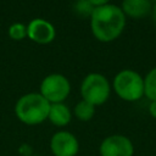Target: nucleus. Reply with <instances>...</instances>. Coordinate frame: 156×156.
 <instances>
[{
  "mask_svg": "<svg viewBox=\"0 0 156 156\" xmlns=\"http://www.w3.org/2000/svg\"><path fill=\"white\" fill-rule=\"evenodd\" d=\"M94 7H98V6H102V5H106L108 4L110 0H88Z\"/></svg>",
  "mask_w": 156,
  "mask_h": 156,
  "instance_id": "obj_16",
  "label": "nucleus"
},
{
  "mask_svg": "<svg viewBox=\"0 0 156 156\" xmlns=\"http://www.w3.org/2000/svg\"><path fill=\"white\" fill-rule=\"evenodd\" d=\"M144 95L150 101L156 100V67L150 69L144 78Z\"/></svg>",
  "mask_w": 156,
  "mask_h": 156,
  "instance_id": "obj_12",
  "label": "nucleus"
},
{
  "mask_svg": "<svg viewBox=\"0 0 156 156\" xmlns=\"http://www.w3.org/2000/svg\"><path fill=\"white\" fill-rule=\"evenodd\" d=\"M94 6L88 1V0H77L73 5V10L82 17H87V16H91L93 11H94Z\"/></svg>",
  "mask_w": 156,
  "mask_h": 156,
  "instance_id": "obj_13",
  "label": "nucleus"
},
{
  "mask_svg": "<svg viewBox=\"0 0 156 156\" xmlns=\"http://www.w3.org/2000/svg\"><path fill=\"white\" fill-rule=\"evenodd\" d=\"M121 9L126 16L132 18H143L151 12L152 5L151 0H123Z\"/></svg>",
  "mask_w": 156,
  "mask_h": 156,
  "instance_id": "obj_9",
  "label": "nucleus"
},
{
  "mask_svg": "<svg viewBox=\"0 0 156 156\" xmlns=\"http://www.w3.org/2000/svg\"><path fill=\"white\" fill-rule=\"evenodd\" d=\"M126 26V15L122 9L106 4L94 9L90 16V27L94 37L104 43L117 39Z\"/></svg>",
  "mask_w": 156,
  "mask_h": 156,
  "instance_id": "obj_1",
  "label": "nucleus"
},
{
  "mask_svg": "<svg viewBox=\"0 0 156 156\" xmlns=\"http://www.w3.org/2000/svg\"><path fill=\"white\" fill-rule=\"evenodd\" d=\"M72 113L63 102H57V104H51L50 110H49V116L48 119L56 127H65L71 122Z\"/></svg>",
  "mask_w": 156,
  "mask_h": 156,
  "instance_id": "obj_10",
  "label": "nucleus"
},
{
  "mask_svg": "<svg viewBox=\"0 0 156 156\" xmlns=\"http://www.w3.org/2000/svg\"><path fill=\"white\" fill-rule=\"evenodd\" d=\"M27 37L34 43L49 44L55 38V28L43 18H34L27 26Z\"/></svg>",
  "mask_w": 156,
  "mask_h": 156,
  "instance_id": "obj_8",
  "label": "nucleus"
},
{
  "mask_svg": "<svg viewBox=\"0 0 156 156\" xmlns=\"http://www.w3.org/2000/svg\"><path fill=\"white\" fill-rule=\"evenodd\" d=\"M110 83L107 78L100 73L88 74L80 85V93L83 100L90 102L94 106L102 105L110 96Z\"/></svg>",
  "mask_w": 156,
  "mask_h": 156,
  "instance_id": "obj_4",
  "label": "nucleus"
},
{
  "mask_svg": "<svg viewBox=\"0 0 156 156\" xmlns=\"http://www.w3.org/2000/svg\"><path fill=\"white\" fill-rule=\"evenodd\" d=\"M50 105L51 104L40 93H29L17 100L15 113L22 123L37 126L48 119Z\"/></svg>",
  "mask_w": 156,
  "mask_h": 156,
  "instance_id": "obj_2",
  "label": "nucleus"
},
{
  "mask_svg": "<svg viewBox=\"0 0 156 156\" xmlns=\"http://www.w3.org/2000/svg\"><path fill=\"white\" fill-rule=\"evenodd\" d=\"M151 15H152L154 22H155V24H156V2H155V4H154V6H152V10H151Z\"/></svg>",
  "mask_w": 156,
  "mask_h": 156,
  "instance_id": "obj_17",
  "label": "nucleus"
},
{
  "mask_svg": "<svg viewBox=\"0 0 156 156\" xmlns=\"http://www.w3.org/2000/svg\"><path fill=\"white\" fill-rule=\"evenodd\" d=\"M73 113L74 116L83 121V122H88L90 121L94 115H95V106L91 105L90 102L85 101V100H80L76 106H74V110H73Z\"/></svg>",
  "mask_w": 156,
  "mask_h": 156,
  "instance_id": "obj_11",
  "label": "nucleus"
},
{
  "mask_svg": "<svg viewBox=\"0 0 156 156\" xmlns=\"http://www.w3.org/2000/svg\"><path fill=\"white\" fill-rule=\"evenodd\" d=\"M71 91V84L68 79L58 73L46 76L40 84V94L50 102H62Z\"/></svg>",
  "mask_w": 156,
  "mask_h": 156,
  "instance_id": "obj_5",
  "label": "nucleus"
},
{
  "mask_svg": "<svg viewBox=\"0 0 156 156\" xmlns=\"http://www.w3.org/2000/svg\"><path fill=\"white\" fill-rule=\"evenodd\" d=\"M50 150L54 156H76L79 151V143L72 133L60 130L51 136Z\"/></svg>",
  "mask_w": 156,
  "mask_h": 156,
  "instance_id": "obj_7",
  "label": "nucleus"
},
{
  "mask_svg": "<svg viewBox=\"0 0 156 156\" xmlns=\"http://www.w3.org/2000/svg\"><path fill=\"white\" fill-rule=\"evenodd\" d=\"M149 112H150V115L154 118H156V100H152L150 102V105H149Z\"/></svg>",
  "mask_w": 156,
  "mask_h": 156,
  "instance_id": "obj_15",
  "label": "nucleus"
},
{
  "mask_svg": "<svg viewBox=\"0 0 156 156\" xmlns=\"http://www.w3.org/2000/svg\"><path fill=\"white\" fill-rule=\"evenodd\" d=\"M154 2H156V0H154Z\"/></svg>",
  "mask_w": 156,
  "mask_h": 156,
  "instance_id": "obj_18",
  "label": "nucleus"
},
{
  "mask_svg": "<svg viewBox=\"0 0 156 156\" xmlns=\"http://www.w3.org/2000/svg\"><path fill=\"white\" fill-rule=\"evenodd\" d=\"M113 90L124 101H136L144 95V78L133 69H123L113 78Z\"/></svg>",
  "mask_w": 156,
  "mask_h": 156,
  "instance_id": "obj_3",
  "label": "nucleus"
},
{
  "mask_svg": "<svg viewBox=\"0 0 156 156\" xmlns=\"http://www.w3.org/2000/svg\"><path fill=\"white\" fill-rule=\"evenodd\" d=\"M100 156H133L134 145L129 138L121 134L106 136L99 146Z\"/></svg>",
  "mask_w": 156,
  "mask_h": 156,
  "instance_id": "obj_6",
  "label": "nucleus"
},
{
  "mask_svg": "<svg viewBox=\"0 0 156 156\" xmlns=\"http://www.w3.org/2000/svg\"><path fill=\"white\" fill-rule=\"evenodd\" d=\"M9 35L13 40H22L27 37V27L22 23H13L9 28Z\"/></svg>",
  "mask_w": 156,
  "mask_h": 156,
  "instance_id": "obj_14",
  "label": "nucleus"
}]
</instances>
